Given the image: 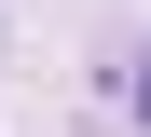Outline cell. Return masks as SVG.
I'll list each match as a JSON object with an SVG mask.
<instances>
[{"label":"cell","instance_id":"6da1fadb","mask_svg":"<svg viewBox=\"0 0 151 137\" xmlns=\"http://www.w3.org/2000/svg\"><path fill=\"white\" fill-rule=\"evenodd\" d=\"M137 110H151V55H137Z\"/></svg>","mask_w":151,"mask_h":137}]
</instances>
